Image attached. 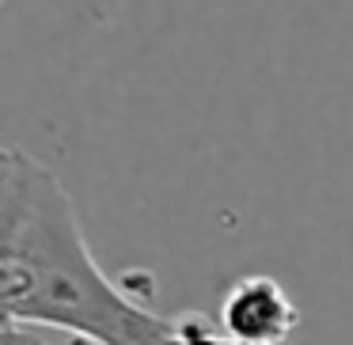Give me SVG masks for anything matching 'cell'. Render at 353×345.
<instances>
[{"instance_id": "1", "label": "cell", "mask_w": 353, "mask_h": 345, "mask_svg": "<svg viewBox=\"0 0 353 345\" xmlns=\"http://www.w3.org/2000/svg\"><path fill=\"white\" fill-rule=\"evenodd\" d=\"M0 304L4 322L61 330L69 345L175 342V315L103 273L61 178L16 145L0 156Z\"/></svg>"}, {"instance_id": "3", "label": "cell", "mask_w": 353, "mask_h": 345, "mask_svg": "<svg viewBox=\"0 0 353 345\" xmlns=\"http://www.w3.org/2000/svg\"><path fill=\"white\" fill-rule=\"evenodd\" d=\"M4 345H31V330L19 322H4Z\"/></svg>"}, {"instance_id": "2", "label": "cell", "mask_w": 353, "mask_h": 345, "mask_svg": "<svg viewBox=\"0 0 353 345\" xmlns=\"http://www.w3.org/2000/svg\"><path fill=\"white\" fill-rule=\"evenodd\" d=\"M216 322L243 345H285L300 326V307L277 277L247 273L224 289Z\"/></svg>"}]
</instances>
